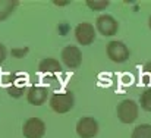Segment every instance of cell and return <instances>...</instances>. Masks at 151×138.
<instances>
[{
    "mask_svg": "<svg viewBox=\"0 0 151 138\" xmlns=\"http://www.w3.org/2000/svg\"><path fill=\"white\" fill-rule=\"evenodd\" d=\"M7 92L12 95V97H21L22 92H24V88L22 87H16V85H12L7 88Z\"/></svg>",
    "mask_w": 151,
    "mask_h": 138,
    "instance_id": "15",
    "label": "cell"
},
{
    "mask_svg": "<svg viewBox=\"0 0 151 138\" xmlns=\"http://www.w3.org/2000/svg\"><path fill=\"white\" fill-rule=\"evenodd\" d=\"M76 132L81 138H94L99 132V124L94 118H82L76 125Z\"/></svg>",
    "mask_w": 151,
    "mask_h": 138,
    "instance_id": "4",
    "label": "cell"
},
{
    "mask_svg": "<svg viewBox=\"0 0 151 138\" xmlns=\"http://www.w3.org/2000/svg\"><path fill=\"white\" fill-rule=\"evenodd\" d=\"M47 98V90L44 87H31L28 91V103L34 106H41Z\"/></svg>",
    "mask_w": 151,
    "mask_h": 138,
    "instance_id": "9",
    "label": "cell"
},
{
    "mask_svg": "<svg viewBox=\"0 0 151 138\" xmlns=\"http://www.w3.org/2000/svg\"><path fill=\"white\" fill-rule=\"evenodd\" d=\"M132 138H151V125L144 124L132 131Z\"/></svg>",
    "mask_w": 151,
    "mask_h": 138,
    "instance_id": "12",
    "label": "cell"
},
{
    "mask_svg": "<svg viewBox=\"0 0 151 138\" xmlns=\"http://www.w3.org/2000/svg\"><path fill=\"white\" fill-rule=\"evenodd\" d=\"M62 59L68 68H79L82 62V53L78 47L68 46L62 50Z\"/></svg>",
    "mask_w": 151,
    "mask_h": 138,
    "instance_id": "6",
    "label": "cell"
},
{
    "mask_svg": "<svg viewBox=\"0 0 151 138\" xmlns=\"http://www.w3.org/2000/svg\"><path fill=\"white\" fill-rule=\"evenodd\" d=\"M6 59V47L0 43V63Z\"/></svg>",
    "mask_w": 151,
    "mask_h": 138,
    "instance_id": "16",
    "label": "cell"
},
{
    "mask_svg": "<svg viewBox=\"0 0 151 138\" xmlns=\"http://www.w3.org/2000/svg\"><path fill=\"white\" fill-rule=\"evenodd\" d=\"M107 4H109L107 0H100V1L99 0H87V6L91 7L93 10H103L107 7Z\"/></svg>",
    "mask_w": 151,
    "mask_h": 138,
    "instance_id": "14",
    "label": "cell"
},
{
    "mask_svg": "<svg viewBox=\"0 0 151 138\" xmlns=\"http://www.w3.org/2000/svg\"><path fill=\"white\" fill-rule=\"evenodd\" d=\"M18 6L16 0H0V21H4Z\"/></svg>",
    "mask_w": 151,
    "mask_h": 138,
    "instance_id": "11",
    "label": "cell"
},
{
    "mask_svg": "<svg viewBox=\"0 0 151 138\" xmlns=\"http://www.w3.org/2000/svg\"><path fill=\"white\" fill-rule=\"evenodd\" d=\"M75 98L72 92H57L50 98V106L56 113H66L73 107Z\"/></svg>",
    "mask_w": 151,
    "mask_h": 138,
    "instance_id": "1",
    "label": "cell"
},
{
    "mask_svg": "<svg viewBox=\"0 0 151 138\" xmlns=\"http://www.w3.org/2000/svg\"><path fill=\"white\" fill-rule=\"evenodd\" d=\"M117 118L123 124H132L138 118V106L134 100H123L117 106Z\"/></svg>",
    "mask_w": 151,
    "mask_h": 138,
    "instance_id": "2",
    "label": "cell"
},
{
    "mask_svg": "<svg viewBox=\"0 0 151 138\" xmlns=\"http://www.w3.org/2000/svg\"><path fill=\"white\" fill-rule=\"evenodd\" d=\"M145 72H151V62L147 65V66H145Z\"/></svg>",
    "mask_w": 151,
    "mask_h": 138,
    "instance_id": "17",
    "label": "cell"
},
{
    "mask_svg": "<svg viewBox=\"0 0 151 138\" xmlns=\"http://www.w3.org/2000/svg\"><path fill=\"white\" fill-rule=\"evenodd\" d=\"M22 132L27 138H43L46 132V125L38 118H29L28 121H25Z\"/></svg>",
    "mask_w": 151,
    "mask_h": 138,
    "instance_id": "3",
    "label": "cell"
},
{
    "mask_svg": "<svg viewBox=\"0 0 151 138\" xmlns=\"http://www.w3.org/2000/svg\"><path fill=\"white\" fill-rule=\"evenodd\" d=\"M117 21L111 15H101L100 18H97V30L106 37L114 35L117 33Z\"/></svg>",
    "mask_w": 151,
    "mask_h": 138,
    "instance_id": "8",
    "label": "cell"
},
{
    "mask_svg": "<svg viewBox=\"0 0 151 138\" xmlns=\"http://www.w3.org/2000/svg\"><path fill=\"white\" fill-rule=\"evenodd\" d=\"M75 37L76 40L79 41V44L82 46H88L94 41L96 38V31H94V27L88 22H82L76 27L75 30Z\"/></svg>",
    "mask_w": 151,
    "mask_h": 138,
    "instance_id": "7",
    "label": "cell"
},
{
    "mask_svg": "<svg viewBox=\"0 0 151 138\" xmlns=\"http://www.w3.org/2000/svg\"><path fill=\"white\" fill-rule=\"evenodd\" d=\"M148 24H150V28H151V16H150V22H148Z\"/></svg>",
    "mask_w": 151,
    "mask_h": 138,
    "instance_id": "18",
    "label": "cell"
},
{
    "mask_svg": "<svg viewBox=\"0 0 151 138\" xmlns=\"http://www.w3.org/2000/svg\"><path fill=\"white\" fill-rule=\"evenodd\" d=\"M107 56L113 60V62H125L129 57V50L120 41H110L107 44Z\"/></svg>",
    "mask_w": 151,
    "mask_h": 138,
    "instance_id": "5",
    "label": "cell"
},
{
    "mask_svg": "<svg viewBox=\"0 0 151 138\" xmlns=\"http://www.w3.org/2000/svg\"><path fill=\"white\" fill-rule=\"evenodd\" d=\"M40 71L41 72H47V74H53V72H60L62 66L56 59H44L40 62Z\"/></svg>",
    "mask_w": 151,
    "mask_h": 138,
    "instance_id": "10",
    "label": "cell"
},
{
    "mask_svg": "<svg viewBox=\"0 0 151 138\" xmlns=\"http://www.w3.org/2000/svg\"><path fill=\"white\" fill-rule=\"evenodd\" d=\"M139 101H141V106H142V109H144V110L151 112V88L145 90V91L141 94Z\"/></svg>",
    "mask_w": 151,
    "mask_h": 138,
    "instance_id": "13",
    "label": "cell"
}]
</instances>
